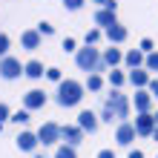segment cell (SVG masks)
I'll list each match as a JSON object with an SVG mask.
<instances>
[{
    "label": "cell",
    "mask_w": 158,
    "mask_h": 158,
    "mask_svg": "<svg viewBox=\"0 0 158 158\" xmlns=\"http://www.w3.org/2000/svg\"><path fill=\"white\" fill-rule=\"evenodd\" d=\"M129 115V98L124 95L121 89H112L106 95V101H104V109H101V121H121L124 124V118Z\"/></svg>",
    "instance_id": "obj_1"
},
{
    "label": "cell",
    "mask_w": 158,
    "mask_h": 158,
    "mask_svg": "<svg viewBox=\"0 0 158 158\" xmlns=\"http://www.w3.org/2000/svg\"><path fill=\"white\" fill-rule=\"evenodd\" d=\"M75 63H78L83 72H89V75H95V72H101V69L106 66V63H104V55H101L95 46H83V49H78Z\"/></svg>",
    "instance_id": "obj_2"
},
{
    "label": "cell",
    "mask_w": 158,
    "mask_h": 158,
    "mask_svg": "<svg viewBox=\"0 0 158 158\" xmlns=\"http://www.w3.org/2000/svg\"><path fill=\"white\" fill-rule=\"evenodd\" d=\"M81 98H83V86L78 81H60V86H58V104L60 106H75L81 104Z\"/></svg>",
    "instance_id": "obj_3"
},
{
    "label": "cell",
    "mask_w": 158,
    "mask_h": 158,
    "mask_svg": "<svg viewBox=\"0 0 158 158\" xmlns=\"http://www.w3.org/2000/svg\"><path fill=\"white\" fill-rule=\"evenodd\" d=\"M20 72H26V66H20V60L17 58H0V78H6V81H15Z\"/></svg>",
    "instance_id": "obj_4"
},
{
    "label": "cell",
    "mask_w": 158,
    "mask_h": 158,
    "mask_svg": "<svg viewBox=\"0 0 158 158\" xmlns=\"http://www.w3.org/2000/svg\"><path fill=\"white\" fill-rule=\"evenodd\" d=\"M135 135H138V129H135V124H129V121H124V124H118V132H115V141L121 144V147H129L135 141Z\"/></svg>",
    "instance_id": "obj_5"
},
{
    "label": "cell",
    "mask_w": 158,
    "mask_h": 158,
    "mask_svg": "<svg viewBox=\"0 0 158 158\" xmlns=\"http://www.w3.org/2000/svg\"><path fill=\"white\" fill-rule=\"evenodd\" d=\"M38 138L43 141V147L58 144V141H60V127H58V124H43V127L38 129Z\"/></svg>",
    "instance_id": "obj_6"
},
{
    "label": "cell",
    "mask_w": 158,
    "mask_h": 158,
    "mask_svg": "<svg viewBox=\"0 0 158 158\" xmlns=\"http://www.w3.org/2000/svg\"><path fill=\"white\" fill-rule=\"evenodd\" d=\"M155 115H150V112H144V115H138L135 118V129H138V135H152L155 132Z\"/></svg>",
    "instance_id": "obj_7"
},
{
    "label": "cell",
    "mask_w": 158,
    "mask_h": 158,
    "mask_svg": "<svg viewBox=\"0 0 158 158\" xmlns=\"http://www.w3.org/2000/svg\"><path fill=\"white\" fill-rule=\"evenodd\" d=\"M98 115L95 112H92V109H83V112L78 115V127L83 129V132H95V129H98Z\"/></svg>",
    "instance_id": "obj_8"
},
{
    "label": "cell",
    "mask_w": 158,
    "mask_h": 158,
    "mask_svg": "<svg viewBox=\"0 0 158 158\" xmlns=\"http://www.w3.org/2000/svg\"><path fill=\"white\" fill-rule=\"evenodd\" d=\"M46 104V95H43V89H29L23 95V106L26 109H40Z\"/></svg>",
    "instance_id": "obj_9"
},
{
    "label": "cell",
    "mask_w": 158,
    "mask_h": 158,
    "mask_svg": "<svg viewBox=\"0 0 158 158\" xmlns=\"http://www.w3.org/2000/svg\"><path fill=\"white\" fill-rule=\"evenodd\" d=\"M60 138H63L69 147H78V144L83 141V129H81V127H60Z\"/></svg>",
    "instance_id": "obj_10"
},
{
    "label": "cell",
    "mask_w": 158,
    "mask_h": 158,
    "mask_svg": "<svg viewBox=\"0 0 158 158\" xmlns=\"http://www.w3.org/2000/svg\"><path fill=\"white\" fill-rule=\"evenodd\" d=\"M150 106H152V95L147 89H135V109H138V115L150 112Z\"/></svg>",
    "instance_id": "obj_11"
},
{
    "label": "cell",
    "mask_w": 158,
    "mask_h": 158,
    "mask_svg": "<svg viewBox=\"0 0 158 158\" xmlns=\"http://www.w3.org/2000/svg\"><path fill=\"white\" fill-rule=\"evenodd\" d=\"M38 144H40V138L35 132H20L17 135V150H23V152H32Z\"/></svg>",
    "instance_id": "obj_12"
},
{
    "label": "cell",
    "mask_w": 158,
    "mask_h": 158,
    "mask_svg": "<svg viewBox=\"0 0 158 158\" xmlns=\"http://www.w3.org/2000/svg\"><path fill=\"white\" fill-rule=\"evenodd\" d=\"M127 78H129V83H135L138 89H147V86H150V81H152L147 69H132V72H129Z\"/></svg>",
    "instance_id": "obj_13"
},
{
    "label": "cell",
    "mask_w": 158,
    "mask_h": 158,
    "mask_svg": "<svg viewBox=\"0 0 158 158\" xmlns=\"http://www.w3.org/2000/svg\"><path fill=\"white\" fill-rule=\"evenodd\" d=\"M20 43H23V49H38L40 46V32L38 29H26L20 35Z\"/></svg>",
    "instance_id": "obj_14"
},
{
    "label": "cell",
    "mask_w": 158,
    "mask_h": 158,
    "mask_svg": "<svg viewBox=\"0 0 158 158\" xmlns=\"http://www.w3.org/2000/svg\"><path fill=\"white\" fill-rule=\"evenodd\" d=\"M95 23L98 26H104V29H109V26H115V12H109V9H98L95 12Z\"/></svg>",
    "instance_id": "obj_15"
},
{
    "label": "cell",
    "mask_w": 158,
    "mask_h": 158,
    "mask_svg": "<svg viewBox=\"0 0 158 158\" xmlns=\"http://www.w3.org/2000/svg\"><path fill=\"white\" fill-rule=\"evenodd\" d=\"M124 60H127V66H129V69H141V63H147V58H144V52H141V49L127 52V55H124Z\"/></svg>",
    "instance_id": "obj_16"
},
{
    "label": "cell",
    "mask_w": 158,
    "mask_h": 158,
    "mask_svg": "<svg viewBox=\"0 0 158 158\" xmlns=\"http://www.w3.org/2000/svg\"><path fill=\"white\" fill-rule=\"evenodd\" d=\"M106 38L112 40V43H124L127 40V26H121V23L109 26V29H106Z\"/></svg>",
    "instance_id": "obj_17"
},
{
    "label": "cell",
    "mask_w": 158,
    "mask_h": 158,
    "mask_svg": "<svg viewBox=\"0 0 158 158\" xmlns=\"http://www.w3.org/2000/svg\"><path fill=\"white\" fill-rule=\"evenodd\" d=\"M121 60H124V55H121V49H115V46L104 52V63H106V66H118Z\"/></svg>",
    "instance_id": "obj_18"
},
{
    "label": "cell",
    "mask_w": 158,
    "mask_h": 158,
    "mask_svg": "<svg viewBox=\"0 0 158 158\" xmlns=\"http://www.w3.org/2000/svg\"><path fill=\"white\" fill-rule=\"evenodd\" d=\"M43 63L40 60H29V63H26V72H23V75H29V78H43Z\"/></svg>",
    "instance_id": "obj_19"
},
{
    "label": "cell",
    "mask_w": 158,
    "mask_h": 158,
    "mask_svg": "<svg viewBox=\"0 0 158 158\" xmlns=\"http://www.w3.org/2000/svg\"><path fill=\"white\" fill-rule=\"evenodd\" d=\"M127 81H129V78L124 75V72H118V69H112V72H109V83H112L115 89H118V86H124Z\"/></svg>",
    "instance_id": "obj_20"
},
{
    "label": "cell",
    "mask_w": 158,
    "mask_h": 158,
    "mask_svg": "<svg viewBox=\"0 0 158 158\" xmlns=\"http://www.w3.org/2000/svg\"><path fill=\"white\" fill-rule=\"evenodd\" d=\"M55 158H78V155H75V147H69V144L58 147V152H55Z\"/></svg>",
    "instance_id": "obj_21"
},
{
    "label": "cell",
    "mask_w": 158,
    "mask_h": 158,
    "mask_svg": "<svg viewBox=\"0 0 158 158\" xmlns=\"http://www.w3.org/2000/svg\"><path fill=\"white\" fill-rule=\"evenodd\" d=\"M101 86H104V81H101V75H89V78H86V89H89V92H98Z\"/></svg>",
    "instance_id": "obj_22"
},
{
    "label": "cell",
    "mask_w": 158,
    "mask_h": 158,
    "mask_svg": "<svg viewBox=\"0 0 158 158\" xmlns=\"http://www.w3.org/2000/svg\"><path fill=\"white\" fill-rule=\"evenodd\" d=\"M144 66H147V72H158V52H150V55H147V63H144Z\"/></svg>",
    "instance_id": "obj_23"
},
{
    "label": "cell",
    "mask_w": 158,
    "mask_h": 158,
    "mask_svg": "<svg viewBox=\"0 0 158 158\" xmlns=\"http://www.w3.org/2000/svg\"><path fill=\"white\" fill-rule=\"evenodd\" d=\"M12 121L15 124H26V121H29V109H17V112L12 115Z\"/></svg>",
    "instance_id": "obj_24"
},
{
    "label": "cell",
    "mask_w": 158,
    "mask_h": 158,
    "mask_svg": "<svg viewBox=\"0 0 158 158\" xmlns=\"http://www.w3.org/2000/svg\"><path fill=\"white\" fill-rule=\"evenodd\" d=\"M83 3H86V0H63V6H66L69 12H78V9H81Z\"/></svg>",
    "instance_id": "obj_25"
},
{
    "label": "cell",
    "mask_w": 158,
    "mask_h": 158,
    "mask_svg": "<svg viewBox=\"0 0 158 158\" xmlns=\"http://www.w3.org/2000/svg\"><path fill=\"white\" fill-rule=\"evenodd\" d=\"M98 38H101V32H98V29L86 32V46H95V43H98Z\"/></svg>",
    "instance_id": "obj_26"
},
{
    "label": "cell",
    "mask_w": 158,
    "mask_h": 158,
    "mask_svg": "<svg viewBox=\"0 0 158 158\" xmlns=\"http://www.w3.org/2000/svg\"><path fill=\"white\" fill-rule=\"evenodd\" d=\"M95 3H98L101 9H109V12H115V9H118V3H115V0H95Z\"/></svg>",
    "instance_id": "obj_27"
},
{
    "label": "cell",
    "mask_w": 158,
    "mask_h": 158,
    "mask_svg": "<svg viewBox=\"0 0 158 158\" xmlns=\"http://www.w3.org/2000/svg\"><path fill=\"white\" fill-rule=\"evenodd\" d=\"M6 52H9V38L0 32V58H6Z\"/></svg>",
    "instance_id": "obj_28"
},
{
    "label": "cell",
    "mask_w": 158,
    "mask_h": 158,
    "mask_svg": "<svg viewBox=\"0 0 158 158\" xmlns=\"http://www.w3.org/2000/svg\"><path fill=\"white\" fill-rule=\"evenodd\" d=\"M46 78H49V81H58V83H60V69H55V66H52V69H46Z\"/></svg>",
    "instance_id": "obj_29"
},
{
    "label": "cell",
    "mask_w": 158,
    "mask_h": 158,
    "mask_svg": "<svg viewBox=\"0 0 158 158\" xmlns=\"http://www.w3.org/2000/svg\"><path fill=\"white\" fill-rule=\"evenodd\" d=\"M147 92H150L152 98H158V78H152V81H150V86H147Z\"/></svg>",
    "instance_id": "obj_30"
},
{
    "label": "cell",
    "mask_w": 158,
    "mask_h": 158,
    "mask_svg": "<svg viewBox=\"0 0 158 158\" xmlns=\"http://www.w3.org/2000/svg\"><path fill=\"white\" fill-rule=\"evenodd\" d=\"M38 32H40V35H52V32H55V26H49V23H40V26H38Z\"/></svg>",
    "instance_id": "obj_31"
},
{
    "label": "cell",
    "mask_w": 158,
    "mask_h": 158,
    "mask_svg": "<svg viewBox=\"0 0 158 158\" xmlns=\"http://www.w3.org/2000/svg\"><path fill=\"white\" fill-rule=\"evenodd\" d=\"M9 118V106L3 104V101H0V124H3V121Z\"/></svg>",
    "instance_id": "obj_32"
},
{
    "label": "cell",
    "mask_w": 158,
    "mask_h": 158,
    "mask_svg": "<svg viewBox=\"0 0 158 158\" xmlns=\"http://www.w3.org/2000/svg\"><path fill=\"white\" fill-rule=\"evenodd\" d=\"M63 49H66V52H75V38H66V40H63Z\"/></svg>",
    "instance_id": "obj_33"
},
{
    "label": "cell",
    "mask_w": 158,
    "mask_h": 158,
    "mask_svg": "<svg viewBox=\"0 0 158 158\" xmlns=\"http://www.w3.org/2000/svg\"><path fill=\"white\" fill-rule=\"evenodd\" d=\"M150 49H152V40L144 38V40H141V52H150Z\"/></svg>",
    "instance_id": "obj_34"
},
{
    "label": "cell",
    "mask_w": 158,
    "mask_h": 158,
    "mask_svg": "<svg viewBox=\"0 0 158 158\" xmlns=\"http://www.w3.org/2000/svg\"><path fill=\"white\" fill-rule=\"evenodd\" d=\"M98 158H115V152H112V150H101Z\"/></svg>",
    "instance_id": "obj_35"
},
{
    "label": "cell",
    "mask_w": 158,
    "mask_h": 158,
    "mask_svg": "<svg viewBox=\"0 0 158 158\" xmlns=\"http://www.w3.org/2000/svg\"><path fill=\"white\" fill-rule=\"evenodd\" d=\"M129 158H144V152H141V150H132V152H129Z\"/></svg>",
    "instance_id": "obj_36"
},
{
    "label": "cell",
    "mask_w": 158,
    "mask_h": 158,
    "mask_svg": "<svg viewBox=\"0 0 158 158\" xmlns=\"http://www.w3.org/2000/svg\"><path fill=\"white\" fill-rule=\"evenodd\" d=\"M152 138H155V141H158V127H155V132H152Z\"/></svg>",
    "instance_id": "obj_37"
},
{
    "label": "cell",
    "mask_w": 158,
    "mask_h": 158,
    "mask_svg": "<svg viewBox=\"0 0 158 158\" xmlns=\"http://www.w3.org/2000/svg\"><path fill=\"white\" fill-rule=\"evenodd\" d=\"M155 124H158V115H155Z\"/></svg>",
    "instance_id": "obj_38"
},
{
    "label": "cell",
    "mask_w": 158,
    "mask_h": 158,
    "mask_svg": "<svg viewBox=\"0 0 158 158\" xmlns=\"http://www.w3.org/2000/svg\"><path fill=\"white\" fill-rule=\"evenodd\" d=\"M35 158H40V155H35Z\"/></svg>",
    "instance_id": "obj_39"
}]
</instances>
